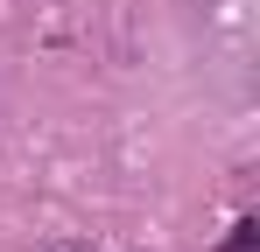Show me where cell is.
<instances>
[{
	"label": "cell",
	"instance_id": "6da1fadb",
	"mask_svg": "<svg viewBox=\"0 0 260 252\" xmlns=\"http://www.w3.org/2000/svg\"><path fill=\"white\" fill-rule=\"evenodd\" d=\"M218 252H260V217H239V224H232V238H225Z\"/></svg>",
	"mask_w": 260,
	"mask_h": 252
},
{
	"label": "cell",
	"instance_id": "7a4b0ae2",
	"mask_svg": "<svg viewBox=\"0 0 260 252\" xmlns=\"http://www.w3.org/2000/svg\"><path fill=\"white\" fill-rule=\"evenodd\" d=\"M36 252H91V245H78V238H49V245H36Z\"/></svg>",
	"mask_w": 260,
	"mask_h": 252
}]
</instances>
